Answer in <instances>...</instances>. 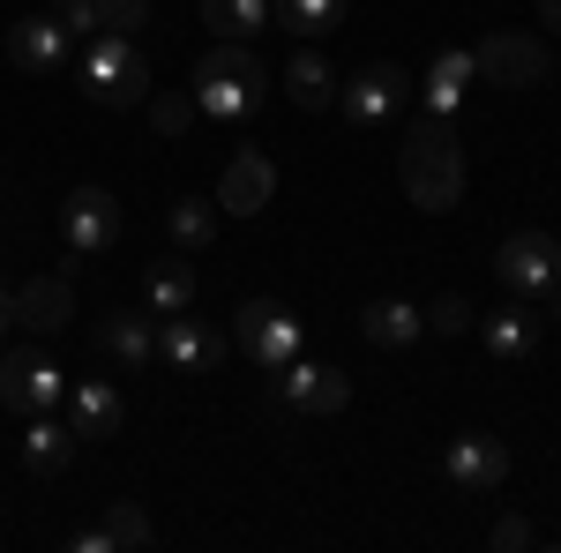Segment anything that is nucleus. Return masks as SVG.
<instances>
[{
  "label": "nucleus",
  "instance_id": "nucleus-1",
  "mask_svg": "<svg viewBox=\"0 0 561 553\" xmlns=\"http://www.w3.org/2000/svg\"><path fill=\"white\" fill-rule=\"evenodd\" d=\"M397 180H404V195L427 217L465 203V142L449 135V120H420V128L397 142Z\"/></svg>",
  "mask_w": 561,
  "mask_h": 553
},
{
  "label": "nucleus",
  "instance_id": "nucleus-2",
  "mask_svg": "<svg viewBox=\"0 0 561 553\" xmlns=\"http://www.w3.org/2000/svg\"><path fill=\"white\" fill-rule=\"evenodd\" d=\"M262 97H270V68L240 38H217L195 60V105L210 120H248V113H262Z\"/></svg>",
  "mask_w": 561,
  "mask_h": 553
},
{
  "label": "nucleus",
  "instance_id": "nucleus-3",
  "mask_svg": "<svg viewBox=\"0 0 561 553\" xmlns=\"http://www.w3.org/2000/svg\"><path fill=\"white\" fill-rule=\"evenodd\" d=\"M83 97L121 113V105H150V60L135 53L121 31H98L83 53Z\"/></svg>",
  "mask_w": 561,
  "mask_h": 553
},
{
  "label": "nucleus",
  "instance_id": "nucleus-4",
  "mask_svg": "<svg viewBox=\"0 0 561 553\" xmlns=\"http://www.w3.org/2000/svg\"><path fill=\"white\" fill-rule=\"evenodd\" d=\"M494 277L524 299H554L561 292V240L554 232H539V224H524L510 232L502 247H494Z\"/></svg>",
  "mask_w": 561,
  "mask_h": 553
},
{
  "label": "nucleus",
  "instance_id": "nucleus-5",
  "mask_svg": "<svg viewBox=\"0 0 561 553\" xmlns=\"http://www.w3.org/2000/svg\"><path fill=\"white\" fill-rule=\"evenodd\" d=\"M240 352L255 359L262 375H277V367H293L300 359V314L285 307V299H240Z\"/></svg>",
  "mask_w": 561,
  "mask_h": 553
},
{
  "label": "nucleus",
  "instance_id": "nucleus-6",
  "mask_svg": "<svg viewBox=\"0 0 561 553\" xmlns=\"http://www.w3.org/2000/svg\"><path fill=\"white\" fill-rule=\"evenodd\" d=\"M479 76L502 90H539L554 83V53H547V38H531V31H494V38H479Z\"/></svg>",
  "mask_w": 561,
  "mask_h": 553
},
{
  "label": "nucleus",
  "instance_id": "nucleus-7",
  "mask_svg": "<svg viewBox=\"0 0 561 553\" xmlns=\"http://www.w3.org/2000/svg\"><path fill=\"white\" fill-rule=\"evenodd\" d=\"M404 97H412V76H404L397 60H367V68L337 90V105H345L352 128H389V120L404 113Z\"/></svg>",
  "mask_w": 561,
  "mask_h": 553
},
{
  "label": "nucleus",
  "instance_id": "nucleus-8",
  "mask_svg": "<svg viewBox=\"0 0 561 553\" xmlns=\"http://www.w3.org/2000/svg\"><path fill=\"white\" fill-rule=\"evenodd\" d=\"M60 240H68V255H113L121 247V195H105V187H76L68 203H60Z\"/></svg>",
  "mask_w": 561,
  "mask_h": 553
},
{
  "label": "nucleus",
  "instance_id": "nucleus-9",
  "mask_svg": "<svg viewBox=\"0 0 561 553\" xmlns=\"http://www.w3.org/2000/svg\"><path fill=\"white\" fill-rule=\"evenodd\" d=\"M277 396H285L293 412H307V419H337V412L352 404V382L337 375V367L293 359V367H277Z\"/></svg>",
  "mask_w": 561,
  "mask_h": 553
},
{
  "label": "nucleus",
  "instance_id": "nucleus-10",
  "mask_svg": "<svg viewBox=\"0 0 561 553\" xmlns=\"http://www.w3.org/2000/svg\"><path fill=\"white\" fill-rule=\"evenodd\" d=\"M158 352L173 375H217L225 367V337L195 314H158Z\"/></svg>",
  "mask_w": 561,
  "mask_h": 553
},
{
  "label": "nucleus",
  "instance_id": "nucleus-11",
  "mask_svg": "<svg viewBox=\"0 0 561 553\" xmlns=\"http://www.w3.org/2000/svg\"><path fill=\"white\" fill-rule=\"evenodd\" d=\"M60 396H68L60 367H45L31 352H8L0 359V412H60Z\"/></svg>",
  "mask_w": 561,
  "mask_h": 553
},
{
  "label": "nucleus",
  "instance_id": "nucleus-12",
  "mask_svg": "<svg viewBox=\"0 0 561 553\" xmlns=\"http://www.w3.org/2000/svg\"><path fill=\"white\" fill-rule=\"evenodd\" d=\"M68 53H76V31H68L60 15H23V23L8 31V60H15L23 76H60Z\"/></svg>",
  "mask_w": 561,
  "mask_h": 553
},
{
  "label": "nucleus",
  "instance_id": "nucleus-13",
  "mask_svg": "<svg viewBox=\"0 0 561 553\" xmlns=\"http://www.w3.org/2000/svg\"><path fill=\"white\" fill-rule=\"evenodd\" d=\"M442 471H449L457 494H494V486L510 479V449H502L494 434H457V441L442 449Z\"/></svg>",
  "mask_w": 561,
  "mask_h": 553
},
{
  "label": "nucleus",
  "instance_id": "nucleus-14",
  "mask_svg": "<svg viewBox=\"0 0 561 553\" xmlns=\"http://www.w3.org/2000/svg\"><path fill=\"white\" fill-rule=\"evenodd\" d=\"M539 299H524L517 307H494V314H479V344H486V359H502V367H524L531 352H539Z\"/></svg>",
  "mask_w": 561,
  "mask_h": 553
},
{
  "label": "nucleus",
  "instance_id": "nucleus-15",
  "mask_svg": "<svg viewBox=\"0 0 561 553\" xmlns=\"http://www.w3.org/2000/svg\"><path fill=\"white\" fill-rule=\"evenodd\" d=\"M270 195H277V165H270L262 150H240V158L225 165V180H217V210H232V217L270 210Z\"/></svg>",
  "mask_w": 561,
  "mask_h": 553
},
{
  "label": "nucleus",
  "instance_id": "nucleus-16",
  "mask_svg": "<svg viewBox=\"0 0 561 553\" xmlns=\"http://www.w3.org/2000/svg\"><path fill=\"white\" fill-rule=\"evenodd\" d=\"M8 307H15V322H23V330H38V337H53V330H68V322H76V292H68V277H31Z\"/></svg>",
  "mask_w": 561,
  "mask_h": 553
},
{
  "label": "nucleus",
  "instance_id": "nucleus-17",
  "mask_svg": "<svg viewBox=\"0 0 561 553\" xmlns=\"http://www.w3.org/2000/svg\"><path fill=\"white\" fill-rule=\"evenodd\" d=\"M420 330H427V314H420L412 299H367V307H359V337L382 344V352H404V344H420Z\"/></svg>",
  "mask_w": 561,
  "mask_h": 553
},
{
  "label": "nucleus",
  "instance_id": "nucleus-18",
  "mask_svg": "<svg viewBox=\"0 0 561 553\" xmlns=\"http://www.w3.org/2000/svg\"><path fill=\"white\" fill-rule=\"evenodd\" d=\"M472 76H479L472 53H442L427 68V83H420V113H427V120H449V113L465 105V83H472Z\"/></svg>",
  "mask_w": 561,
  "mask_h": 553
},
{
  "label": "nucleus",
  "instance_id": "nucleus-19",
  "mask_svg": "<svg viewBox=\"0 0 561 553\" xmlns=\"http://www.w3.org/2000/svg\"><path fill=\"white\" fill-rule=\"evenodd\" d=\"M68 426H76V441H105V434L121 426V389L113 382H76L68 389Z\"/></svg>",
  "mask_w": 561,
  "mask_h": 553
},
{
  "label": "nucleus",
  "instance_id": "nucleus-20",
  "mask_svg": "<svg viewBox=\"0 0 561 553\" xmlns=\"http://www.w3.org/2000/svg\"><path fill=\"white\" fill-rule=\"evenodd\" d=\"M23 464L38 471V479H60V471L76 464V426H53L45 412H31V426H23Z\"/></svg>",
  "mask_w": 561,
  "mask_h": 553
},
{
  "label": "nucleus",
  "instance_id": "nucleus-21",
  "mask_svg": "<svg viewBox=\"0 0 561 553\" xmlns=\"http://www.w3.org/2000/svg\"><path fill=\"white\" fill-rule=\"evenodd\" d=\"M98 344H105L121 367H150V359H158V314H113V322L98 330Z\"/></svg>",
  "mask_w": 561,
  "mask_h": 553
},
{
  "label": "nucleus",
  "instance_id": "nucleus-22",
  "mask_svg": "<svg viewBox=\"0 0 561 553\" xmlns=\"http://www.w3.org/2000/svg\"><path fill=\"white\" fill-rule=\"evenodd\" d=\"M217 195H180L173 210H165V232H173L180 240V255H203V247H210L217 240Z\"/></svg>",
  "mask_w": 561,
  "mask_h": 553
},
{
  "label": "nucleus",
  "instance_id": "nucleus-23",
  "mask_svg": "<svg viewBox=\"0 0 561 553\" xmlns=\"http://www.w3.org/2000/svg\"><path fill=\"white\" fill-rule=\"evenodd\" d=\"M285 97H293L300 113L337 105V76H330V60H322V53H293V68H285Z\"/></svg>",
  "mask_w": 561,
  "mask_h": 553
},
{
  "label": "nucleus",
  "instance_id": "nucleus-24",
  "mask_svg": "<svg viewBox=\"0 0 561 553\" xmlns=\"http://www.w3.org/2000/svg\"><path fill=\"white\" fill-rule=\"evenodd\" d=\"M270 23H285L300 38H330L345 23V0H270Z\"/></svg>",
  "mask_w": 561,
  "mask_h": 553
},
{
  "label": "nucleus",
  "instance_id": "nucleus-25",
  "mask_svg": "<svg viewBox=\"0 0 561 553\" xmlns=\"http://www.w3.org/2000/svg\"><path fill=\"white\" fill-rule=\"evenodd\" d=\"M203 23H210L217 38H255V31H270V0H203Z\"/></svg>",
  "mask_w": 561,
  "mask_h": 553
},
{
  "label": "nucleus",
  "instance_id": "nucleus-26",
  "mask_svg": "<svg viewBox=\"0 0 561 553\" xmlns=\"http://www.w3.org/2000/svg\"><path fill=\"white\" fill-rule=\"evenodd\" d=\"M195 307V269L187 262H158L150 269V314H187Z\"/></svg>",
  "mask_w": 561,
  "mask_h": 553
},
{
  "label": "nucleus",
  "instance_id": "nucleus-27",
  "mask_svg": "<svg viewBox=\"0 0 561 553\" xmlns=\"http://www.w3.org/2000/svg\"><path fill=\"white\" fill-rule=\"evenodd\" d=\"M105 531H113V553H121V546H150V539H158V523L135 509V502H113V509H105Z\"/></svg>",
  "mask_w": 561,
  "mask_h": 553
},
{
  "label": "nucleus",
  "instance_id": "nucleus-28",
  "mask_svg": "<svg viewBox=\"0 0 561 553\" xmlns=\"http://www.w3.org/2000/svg\"><path fill=\"white\" fill-rule=\"evenodd\" d=\"M472 322H479V314H472V299H465V292H442L427 307V330H434V337H465Z\"/></svg>",
  "mask_w": 561,
  "mask_h": 553
},
{
  "label": "nucleus",
  "instance_id": "nucleus-29",
  "mask_svg": "<svg viewBox=\"0 0 561 553\" xmlns=\"http://www.w3.org/2000/svg\"><path fill=\"white\" fill-rule=\"evenodd\" d=\"M150 23V0H98V31H121V38H135Z\"/></svg>",
  "mask_w": 561,
  "mask_h": 553
},
{
  "label": "nucleus",
  "instance_id": "nucleus-30",
  "mask_svg": "<svg viewBox=\"0 0 561 553\" xmlns=\"http://www.w3.org/2000/svg\"><path fill=\"white\" fill-rule=\"evenodd\" d=\"M195 113H203L195 97H150V128H158V135H187V128H195Z\"/></svg>",
  "mask_w": 561,
  "mask_h": 553
},
{
  "label": "nucleus",
  "instance_id": "nucleus-31",
  "mask_svg": "<svg viewBox=\"0 0 561 553\" xmlns=\"http://www.w3.org/2000/svg\"><path fill=\"white\" fill-rule=\"evenodd\" d=\"M486 546H494V553H524V546H539V523H524V516H502V523L486 531Z\"/></svg>",
  "mask_w": 561,
  "mask_h": 553
},
{
  "label": "nucleus",
  "instance_id": "nucleus-32",
  "mask_svg": "<svg viewBox=\"0 0 561 553\" xmlns=\"http://www.w3.org/2000/svg\"><path fill=\"white\" fill-rule=\"evenodd\" d=\"M53 15H60L68 31H98V0H53Z\"/></svg>",
  "mask_w": 561,
  "mask_h": 553
},
{
  "label": "nucleus",
  "instance_id": "nucleus-33",
  "mask_svg": "<svg viewBox=\"0 0 561 553\" xmlns=\"http://www.w3.org/2000/svg\"><path fill=\"white\" fill-rule=\"evenodd\" d=\"M68 553H113V531H105V523H90V531L68 539Z\"/></svg>",
  "mask_w": 561,
  "mask_h": 553
},
{
  "label": "nucleus",
  "instance_id": "nucleus-34",
  "mask_svg": "<svg viewBox=\"0 0 561 553\" xmlns=\"http://www.w3.org/2000/svg\"><path fill=\"white\" fill-rule=\"evenodd\" d=\"M539 31H554V38H561V0H539Z\"/></svg>",
  "mask_w": 561,
  "mask_h": 553
},
{
  "label": "nucleus",
  "instance_id": "nucleus-35",
  "mask_svg": "<svg viewBox=\"0 0 561 553\" xmlns=\"http://www.w3.org/2000/svg\"><path fill=\"white\" fill-rule=\"evenodd\" d=\"M8 322H15V307H8V299H0V330H8Z\"/></svg>",
  "mask_w": 561,
  "mask_h": 553
}]
</instances>
